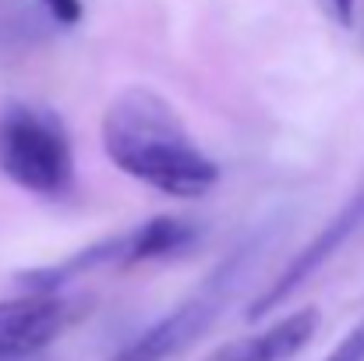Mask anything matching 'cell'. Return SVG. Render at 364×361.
I'll list each match as a JSON object with an SVG mask.
<instances>
[{"instance_id": "8", "label": "cell", "mask_w": 364, "mask_h": 361, "mask_svg": "<svg viewBox=\"0 0 364 361\" xmlns=\"http://www.w3.org/2000/svg\"><path fill=\"white\" fill-rule=\"evenodd\" d=\"M326 361H364V319L336 344V351Z\"/></svg>"}, {"instance_id": "1", "label": "cell", "mask_w": 364, "mask_h": 361, "mask_svg": "<svg viewBox=\"0 0 364 361\" xmlns=\"http://www.w3.org/2000/svg\"><path fill=\"white\" fill-rule=\"evenodd\" d=\"M103 149L121 174L170 199H198L220 181L216 159L198 149L177 110L145 85L124 89L103 114Z\"/></svg>"}, {"instance_id": "9", "label": "cell", "mask_w": 364, "mask_h": 361, "mask_svg": "<svg viewBox=\"0 0 364 361\" xmlns=\"http://www.w3.org/2000/svg\"><path fill=\"white\" fill-rule=\"evenodd\" d=\"M43 4H46L50 18L60 21V25H78L82 14H85V4L82 0H43Z\"/></svg>"}, {"instance_id": "3", "label": "cell", "mask_w": 364, "mask_h": 361, "mask_svg": "<svg viewBox=\"0 0 364 361\" xmlns=\"http://www.w3.org/2000/svg\"><path fill=\"white\" fill-rule=\"evenodd\" d=\"M0 174L43 199H60L71 192L75 156L53 110L14 103L0 114Z\"/></svg>"}, {"instance_id": "5", "label": "cell", "mask_w": 364, "mask_h": 361, "mask_svg": "<svg viewBox=\"0 0 364 361\" xmlns=\"http://www.w3.org/2000/svg\"><path fill=\"white\" fill-rule=\"evenodd\" d=\"M82 312L85 301L64 294H21L0 301V361H21L39 355Z\"/></svg>"}, {"instance_id": "7", "label": "cell", "mask_w": 364, "mask_h": 361, "mask_svg": "<svg viewBox=\"0 0 364 361\" xmlns=\"http://www.w3.org/2000/svg\"><path fill=\"white\" fill-rule=\"evenodd\" d=\"M195 224L181 220V216H156V220H145L141 227L127 231L124 234V255L121 266H141V262H152V258H166V255H177L181 248H188L195 241Z\"/></svg>"}, {"instance_id": "6", "label": "cell", "mask_w": 364, "mask_h": 361, "mask_svg": "<svg viewBox=\"0 0 364 361\" xmlns=\"http://www.w3.org/2000/svg\"><path fill=\"white\" fill-rule=\"evenodd\" d=\"M315 330H318V312L297 308V312L276 319L272 326L220 347L209 361H290L311 344Z\"/></svg>"}, {"instance_id": "4", "label": "cell", "mask_w": 364, "mask_h": 361, "mask_svg": "<svg viewBox=\"0 0 364 361\" xmlns=\"http://www.w3.org/2000/svg\"><path fill=\"white\" fill-rule=\"evenodd\" d=\"M364 231V184L336 209V216L315 234V238L308 241L283 269H279V276L251 301V308H247V319L251 323H258V319H265L272 308H279L283 301H290L294 294H297V287H304L343 244H350L354 234H361Z\"/></svg>"}, {"instance_id": "10", "label": "cell", "mask_w": 364, "mask_h": 361, "mask_svg": "<svg viewBox=\"0 0 364 361\" xmlns=\"http://www.w3.org/2000/svg\"><path fill=\"white\" fill-rule=\"evenodd\" d=\"M326 4H329V11H333V18L340 25H350L354 21V4L358 0H326Z\"/></svg>"}, {"instance_id": "2", "label": "cell", "mask_w": 364, "mask_h": 361, "mask_svg": "<svg viewBox=\"0 0 364 361\" xmlns=\"http://www.w3.org/2000/svg\"><path fill=\"white\" fill-rule=\"evenodd\" d=\"M276 224L279 220H265L262 227H255V234H247L237 248H230L227 258L198 283V291L191 298H184L159 323L145 326L110 361H170L177 358L184 347H191L227 312V305L241 294L247 276L258 269L262 255L276 244Z\"/></svg>"}]
</instances>
